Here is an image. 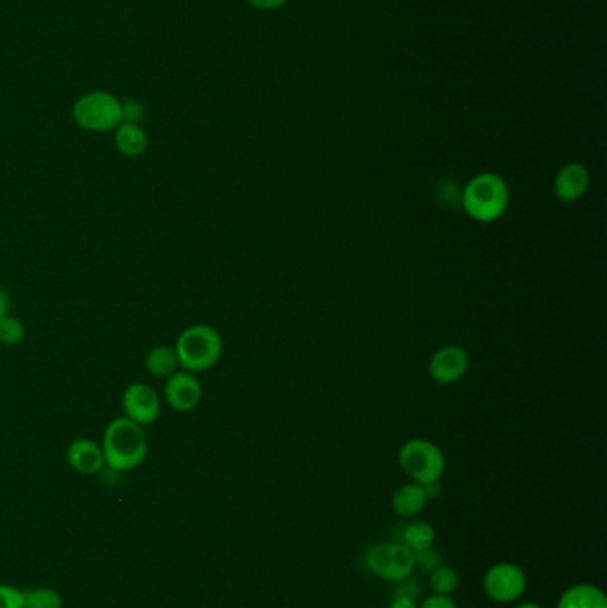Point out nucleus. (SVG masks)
<instances>
[{
    "mask_svg": "<svg viewBox=\"0 0 607 608\" xmlns=\"http://www.w3.org/2000/svg\"><path fill=\"white\" fill-rule=\"evenodd\" d=\"M106 466L114 472H130L143 464L148 454V440L141 425L118 416L107 424L102 438Z\"/></svg>",
    "mask_w": 607,
    "mask_h": 608,
    "instance_id": "nucleus-1",
    "label": "nucleus"
},
{
    "mask_svg": "<svg viewBox=\"0 0 607 608\" xmlns=\"http://www.w3.org/2000/svg\"><path fill=\"white\" fill-rule=\"evenodd\" d=\"M510 205V189L501 176L479 173L465 185L462 207L478 223H494L504 216Z\"/></svg>",
    "mask_w": 607,
    "mask_h": 608,
    "instance_id": "nucleus-2",
    "label": "nucleus"
},
{
    "mask_svg": "<svg viewBox=\"0 0 607 608\" xmlns=\"http://www.w3.org/2000/svg\"><path fill=\"white\" fill-rule=\"evenodd\" d=\"M179 367L200 374L218 365L223 354V338L209 324H195L180 333L173 345Z\"/></svg>",
    "mask_w": 607,
    "mask_h": 608,
    "instance_id": "nucleus-3",
    "label": "nucleus"
},
{
    "mask_svg": "<svg viewBox=\"0 0 607 608\" xmlns=\"http://www.w3.org/2000/svg\"><path fill=\"white\" fill-rule=\"evenodd\" d=\"M399 466L412 482L431 486L440 482L446 472V456L437 443L413 438L399 448Z\"/></svg>",
    "mask_w": 607,
    "mask_h": 608,
    "instance_id": "nucleus-4",
    "label": "nucleus"
},
{
    "mask_svg": "<svg viewBox=\"0 0 607 608\" xmlns=\"http://www.w3.org/2000/svg\"><path fill=\"white\" fill-rule=\"evenodd\" d=\"M73 121L88 132H113L123 123V104L106 91L82 95L72 109Z\"/></svg>",
    "mask_w": 607,
    "mask_h": 608,
    "instance_id": "nucleus-5",
    "label": "nucleus"
},
{
    "mask_svg": "<svg viewBox=\"0 0 607 608\" xmlns=\"http://www.w3.org/2000/svg\"><path fill=\"white\" fill-rule=\"evenodd\" d=\"M365 564L373 575L381 580L401 584L412 576L415 569V553L401 543L374 544L365 555Z\"/></svg>",
    "mask_w": 607,
    "mask_h": 608,
    "instance_id": "nucleus-6",
    "label": "nucleus"
},
{
    "mask_svg": "<svg viewBox=\"0 0 607 608\" xmlns=\"http://www.w3.org/2000/svg\"><path fill=\"white\" fill-rule=\"evenodd\" d=\"M527 589V575L515 562H497L486 569L483 591L488 600L510 605L520 600Z\"/></svg>",
    "mask_w": 607,
    "mask_h": 608,
    "instance_id": "nucleus-7",
    "label": "nucleus"
},
{
    "mask_svg": "<svg viewBox=\"0 0 607 608\" xmlns=\"http://www.w3.org/2000/svg\"><path fill=\"white\" fill-rule=\"evenodd\" d=\"M123 416L130 422L146 427L154 425L161 416V399L152 386L145 383L130 384L122 395Z\"/></svg>",
    "mask_w": 607,
    "mask_h": 608,
    "instance_id": "nucleus-8",
    "label": "nucleus"
},
{
    "mask_svg": "<svg viewBox=\"0 0 607 608\" xmlns=\"http://www.w3.org/2000/svg\"><path fill=\"white\" fill-rule=\"evenodd\" d=\"M202 397V383L196 374H191L187 370H177L166 379L164 399L171 409L179 413H189L198 408Z\"/></svg>",
    "mask_w": 607,
    "mask_h": 608,
    "instance_id": "nucleus-9",
    "label": "nucleus"
},
{
    "mask_svg": "<svg viewBox=\"0 0 607 608\" xmlns=\"http://www.w3.org/2000/svg\"><path fill=\"white\" fill-rule=\"evenodd\" d=\"M469 370V354L458 345L440 347L429 360V376L438 384L460 381Z\"/></svg>",
    "mask_w": 607,
    "mask_h": 608,
    "instance_id": "nucleus-10",
    "label": "nucleus"
},
{
    "mask_svg": "<svg viewBox=\"0 0 607 608\" xmlns=\"http://www.w3.org/2000/svg\"><path fill=\"white\" fill-rule=\"evenodd\" d=\"M590 187V171L581 162H568L559 169L554 178V196L561 203H575L581 200Z\"/></svg>",
    "mask_w": 607,
    "mask_h": 608,
    "instance_id": "nucleus-11",
    "label": "nucleus"
},
{
    "mask_svg": "<svg viewBox=\"0 0 607 608\" xmlns=\"http://www.w3.org/2000/svg\"><path fill=\"white\" fill-rule=\"evenodd\" d=\"M66 461L73 472L81 473V475H95V473L102 472V468L106 466L102 445H98L97 441L88 440V438L73 440L68 445Z\"/></svg>",
    "mask_w": 607,
    "mask_h": 608,
    "instance_id": "nucleus-12",
    "label": "nucleus"
},
{
    "mask_svg": "<svg viewBox=\"0 0 607 608\" xmlns=\"http://www.w3.org/2000/svg\"><path fill=\"white\" fill-rule=\"evenodd\" d=\"M429 498L431 495L428 486H422L417 482H406L394 491L392 509L401 518H415L424 511Z\"/></svg>",
    "mask_w": 607,
    "mask_h": 608,
    "instance_id": "nucleus-13",
    "label": "nucleus"
},
{
    "mask_svg": "<svg viewBox=\"0 0 607 608\" xmlns=\"http://www.w3.org/2000/svg\"><path fill=\"white\" fill-rule=\"evenodd\" d=\"M556 608H607V598L600 587L583 582L561 592Z\"/></svg>",
    "mask_w": 607,
    "mask_h": 608,
    "instance_id": "nucleus-14",
    "label": "nucleus"
},
{
    "mask_svg": "<svg viewBox=\"0 0 607 608\" xmlns=\"http://www.w3.org/2000/svg\"><path fill=\"white\" fill-rule=\"evenodd\" d=\"M114 146L118 152L129 159L141 157L148 148L145 128L141 127L139 123L123 121L122 125L114 130Z\"/></svg>",
    "mask_w": 607,
    "mask_h": 608,
    "instance_id": "nucleus-15",
    "label": "nucleus"
},
{
    "mask_svg": "<svg viewBox=\"0 0 607 608\" xmlns=\"http://www.w3.org/2000/svg\"><path fill=\"white\" fill-rule=\"evenodd\" d=\"M146 372L155 379H168L179 370V360L171 345H155L145 358Z\"/></svg>",
    "mask_w": 607,
    "mask_h": 608,
    "instance_id": "nucleus-16",
    "label": "nucleus"
},
{
    "mask_svg": "<svg viewBox=\"0 0 607 608\" xmlns=\"http://www.w3.org/2000/svg\"><path fill=\"white\" fill-rule=\"evenodd\" d=\"M435 539H437L435 528L431 527L428 521L422 520L408 523L401 534V543L405 544L406 548L412 550L413 553L428 552L433 548Z\"/></svg>",
    "mask_w": 607,
    "mask_h": 608,
    "instance_id": "nucleus-17",
    "label": "nucleus"
},
{
    "mask_svg": "<svg viewBox=\"0 0 607 608\" xmlns=\"http://www.w3.org/2000/svg\"><path fill=\"white\" fill-rule=\"evenodd\" d=\"M460 585V576L451 566L438 564L437 568L429 571V587L433 594H444L451 596Z\"/></svg>",
    "mask_w": 607,
    "mask_h": 608,
    "instance_id": "nucleus-18",
    "label": "nucleus"
},
{
    "mask_svg": "<svg viewBox=\"0 0 607 608\" xmlns=\"http://www.w3.org/2000/svg\"><path fill=\"white\" fill-rule=\"evenodd\" d=\"M25 608H63V598L50 587H36L24 592Z\"/></svg>",
    "mask_w": 607,
    "mask_h": 608,
    "instance_id": "nucleus-19",
    "label": "nucleus"
},
{
    "mask_svg": "<svg viewBox=\"0 0 607 608\" xmlns=\"http://www.w3.org/2000/svg\"><path fill=\"white\" fill-rule=\"evenodd\" d=\"M25 328L22 320L13 317L9 313L8 317L0 320V344L6 347H15L24 340Z\"/></svg>",
    "mask_w": 607,
    "mask_h": 608,
    "instance_id": "nucleus-20",
    "label": "nucleus"
},
{
    "mask_svg": "<svg viewBox=\"0 0 607 608\" xmlns=\"http://www.w3.org/2000/svg\"><path fill=\"white\" fill-rule=\"evenodd\" d=\"M0 608H25L24 591L15 585L0 584Z\"/></svg>",
    "mask_w": 607,
    "mask_h": 608,
    "instance_id": "nucleus-21",
    "label": "nucleus"
},
{
    "mask_svg": "<svg viewBox=\"0 0 607 608\" xmlns=\"http://www.w3.org/2000/svg\"><path fill=\"white\" fill-rule=\"evenodd\" d=\"M145 116V107L138 100H129L127 104H123V121L130 123H139Z\"/></svg>",
    "mask_w": 607,
    "mask_h": 608,
    "instance_id": "nucleus-22",
    "label": "nucleus"
},
{
    "mask_svg": "<svg viewBox=\"0 0 607 608\" xmlns=\"http://www.w3.org/2000/svg\"><path fill=\"white\" fill-rule=\"evenodd\" d=\"M421 608H458L456 601L451 596H444V594H431L428 596Z\"/></svg>",
    "mask_w": 607,
    "mask_h": 608,
    "instance_id": "nucleus-23",
    "label": "nucleus"
},
{
    "mask_svg": "<svg viewBox=\"0 0 607 608\" xmlns=\"http://www.w3.org/2000/svg\"><path fill=\"white\" fill-rule=\"evenodd\" d=\"M389 608H421V605L417 603L415 596L403 592V594H397L396 598L390 601Z\"/></svg>",
    "mask_w": 607,
    "mask_h": 608,
    "instance_id": "nucleus-24",
    "label": "nucleus"
},
{
    "mask_svg": "<svg viewBox=\"0 0 607 608\" xmlns=\"http://www.w3.org/2000/svg\"><path fill=\"white\" fill-rule=\"evenodd\" d=\"M248 2L253 8L260 9V11H275L287 4V0H248Z\"/></svg>",
    "mask_w": 607,
    "mask_h": 608,
    "instance_id": "nucleus-25",
    "label": "nucleus"
},
{
    "mask_svg": "<svg viewBox=\"0 0 607 608\" xmlns=\"http://www.w3.org/2000/svg\"><path fill=\"white\" fill-rule=\"evenodd\" d=\"M9 312H11V297L6 288L0 287V320L8 317Z\"/></svg>",
    "mask_w": 607,
    "mask_h": 608,
    "instance_id": "nucleus-26",
    "label": "nucleus"
},
{
    "mask_svg": "<svg viewBox=\"0 0 607 608\" xmlns=\"http://www.w3.org/2000/svg\"><path fill=\"white\" fill-rule=\"evenodd\" d=\"M515 608H542V605H538L535 601H524V603H518Z\"/></svg>",
    "mask_w": 607,
    "mask_h": 608,
    "instance_id": "nucleus-27",
    "label": "nucleus"
}]
</instances>
